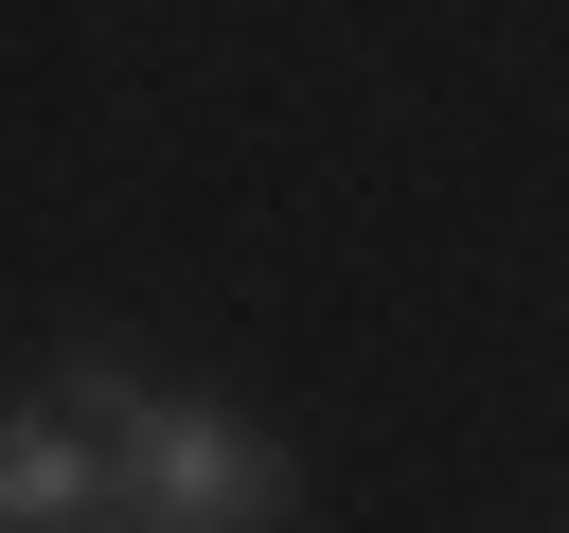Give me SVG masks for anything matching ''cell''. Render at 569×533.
Here are the masks:
<instances>
[{"label": "cell", "instance_id": "cell-1", "mask_svg": "<svg viewBox=\"0 0 569 533\" xmlns=\"http://www.w3.org/2000/svg\"><path fill=\"white\" fill-rule=\"evenodd\" d=\"M284 515H302L284 444L231 426L213 391H160V426L124 444V497H107V533H284Z\"/></svg>", "mask_w": 569, "mask_h": 533}]
</instances>
